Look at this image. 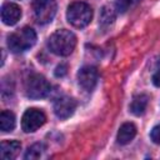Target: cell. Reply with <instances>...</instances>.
Listing matches in <instances>:
<instances>
[{
	"instance_id": "3957f363",
	"label": "cell",
	"mask_w": 160,
	"mask_h": 160,
	"mask_svg": "<svg viewBox=\"0 0 160 160\" xmlns=\"http://www.w3.org/2000/svg\"><path fill=\"white\" fill-rule=\"evenodd\" d=\"M68 21L75 28H85L92 19V9L90 5L82 1H75L68 6L66 11Z\"/></svg>"
},
{
	"instance_id": "52a82bcc",
	"label": "cell",
	"mask_w": 160,
	"mask_h": 160,
	"mask_svg": "<svg viewBox=\"0 0 160 160\" xmlns=\"http://www.w3.org/2000/svg\"><path fill=\"white\" fill-rule=\"evenodd\" d=\"M78 82L82 90L92 91L98 82V70L94 66H82L78 72Z\"/></svg>"
},
{
	"instance_id": "7c38bea8",
	"label": "cell",
	"mask_w": 160,
	"mask_h": 160,
	"mask_svg": "<svg viewBox=\"0 0 160 160\" xmlns=\"http://www.w3.org/2000/svg\"><path fill=\"white\" fill-rule=\"evenodd\" d=\"M148 102H149V96L148 95H145V94L136 95V96H134V99L130 104V111L134 115L140 116L145 112V110L148 108Z\"/></svg>"
},
{
	"instance_id": "4fadbf2b",
	"label": "cell",
	"mask_w": 160,
	"mask_h": 160,
	"mask_svg": "<svg viewBox=\"0 0 160 160\" xmlns=\"http://www.w3.org/2000/svg\"><path fill=\"white\" fill-rule=\"evenodd\" d=\"M115 19H116V12L110 5H105L101 8L100 16H99V20H100L99 22H100L101 28H104V29L110 28L115 22Z\"/></svg>"
},
{
	"instance_id": "5bb4252c",
	"label": "cell",
	"mask_w": 160,
	"mask_h": 160,
	"mask_svg": "<svg viewBox=\"0 0 160 160\" xmlns=\"http://www.w3.org/2000/svg\"><path fill=\"white\" fill-rule=\"evenodd\" d=\"M16 120H15V115L14 112H11L10 110H2L0 114V129L4 132H9L12 131L15 128Z\"/></svg>"
},
{
	"instance_id": "e0dca14e",
	"label": "cell",
	"mask_w": 160,
	"mask_h": 160,
	"mask_svg": "<svg viewBox=\"0 0 160 160\" xmlns=\"http://www.w3.org/2000/svg\"><path fill=\"white\" fill-rule=\"evenodd\" d=\"M150 136H151V140H152L155 144L160 145V125H156V126L151 130Z\"/></svg>"
},
{
	"instance_id": "8992f818",
	"label": "cell",
	"mask_w": 160,
	"mask_h": 160,
	"mask_svg": "<svg viewBox=\"0 0 160 160\" xmlns=\"http://www.w3.org/2000/svg\"><path fill=\"white\" fill-rule=\"evenodd\" d=\"M45 121L46 116L41 110L30 108L24 112L21 118V129L24 130V132H34L39 128H41Z\"/></svg>"
},
{
	"instance_id": "7a4b0ae2",
	"label": "cell",
	"mask_w": 160,
	"mask_h": 160,
	"mask_svg": "<svg viewBox=\"0 0 160 160\" xmlns=\"http://www.w3.org/2000/svg\"><path fill=\"white\" fill-rule=\"evenodd\" d=\"M36 42V32L29 26L10 34L8 36V48L14 54H20L34 46Z\"/></svg>"
},
{
	"instance_id": "5b68a950",
	"label": "cell",
	"mask_w": 160,
	"mask_h": 160,
	"mask_svg": "<svg viewBox=\"0 0 160 160\" xmlns=\"http://www.w3.org/2000/svg\"><path fill=\"white\" fill-rule=\"evenodd\" d=\"M32 12L35 20L39 24L50 22L56 14V1L55 0H32L31 2Z\"/></svg>"
},
{
	"instance_id": "30bf717a",
	"label": "cell",
	"mask_w": 160,
	"mask_h": 160,
	"mask_svg": "<svg viewBox=\"0 0 160 160\" xmlns=\"http://www.w3.org/2000/svg\"><path fill=\"white\" fill-rule=\"evenodd\" d=\"M21 150V144L18 140H5L0 145V156L2 159H15Z\"/></svg>"
},
{
	"instance_id": "ac0fdd59",
	"label": "cell",
	"mask_w": 160,
	"mask_h": 160,
	"mask_svg": "<svg viewBox=\"0 0 160 160\" xmlns=\"http://www.w3.org/2000/svg\"><path fill=\"white\" fill-rule=\"evenodd\" d=\"M66 72H68V66H66L65 64L58 65L56 69H55V71H54V74H55L56 78H62V76L66 75Z\"/></svg>"
},
{
	"instance_id": "6da1fadb",
	"label": "cell",
	"mask_w": 160,
	"mask_h": 160,
	"mask_svg": "<svg viewBox=\"0 0 160 160\" xmlns=\"http://www.w3.org/2000/svg\"><path fill=\"white\" fill-rule=\"evenodd\" d=\"M48 46L51 52L59 56L70 55L76 46V36L66 29H59L52 32L48 40Z\"/></svg>"
},
{
	"instance_id": "2e32d148",
	"label": "cell",
	"mask_w": 160,
	"mask_h": 160,
	"mask_svg": "<svg viewBox=\"0 0 160 160\" xmlns=\"http://www.w3.org/2000/svg\"><path fill=\"white\" fill-rule=\"evenodd\" d=\"M139 0H115V8L119 12H126L129 9H131L135 4H138Z\"/></svg>"
},
{
	"instance_id": "9a60e30c",
	"label": "cell",
	"mask_w": 160,
	"mask_h": 160,
	"mask_svg": "<svg viewBox=\"0 0 160 160\" xmlns=\"http://www.w3.org/2000/svg\"><path fill=\"white\" fill-rule=\"evenodd\" d=\"M44 150H45V146H44L42 144H40V142H36V144H34V145H31V146L28 148V150H26L24 158H25L26 160L39 159V158L41 156V154H42Z\"/></svg>"
},
{
	"instance_id": "ba28073f",
	"label": "cell",
	"mask_w": 160,
	"mask_h": 160,
	"mask_svg": "<svg viewBox=\"0 0 160 160\" xmlns=\"http://www.w3.org/2000/svg\"><path fill=\"white\" fill-rule=\"evenodd\" d=\"M76 109V100L70 96H61L54 102V112L59 119L70 118Z\"/></svg>"
},
{
	"instance_id": "277c9868",
	"label": "cell",
	"mask_w": 160,
	"mask_h": 160,
	"mask_svg": "<svg viewBox=\"0 0 160 160\" xmlns=\"http://www.w3.org/2000/svg\"><path fill=\"white\" fill-rule=\"evenodd\" d=\"M25 92L30 99H42L50 92V84L42 75L32 74L25 81Z\"/></svg>"
},
{
	"instance_id": "8fae6325",
	"label": "cell",
	"mask_w": 160,
	"mask_h": 160,
	"mask_svg": "<svg viewBox=\"0 0 160 160\" xmlns=\"http://www.w3.org/2000/svg\"><path fill=\"white\" fill-rule=\"evenodd\" d=\"M136 135V126L132 122H124L118 131V142L121 145L129 144Z\"/></svg>"
},
{
	"instance_id": "9c48e42d",
	"label": "cell",
	"mask_w": 160,
	"mask_h": 160,
	"mask_svg": "<svg viewBox=\"0 0 160 160\" xmlns=\"http://www.w3.org/2000/svg\"><path fill=\"white\" fill-rule=\"evenodd\" d=\"M21 18V9L18 4L5 2L1 8V20L5 25H15Z\"/></svg>"
},
{
	"instance_id": "d6986e66",
	"label": "cell",
	"mask_w": 160,
	"mask_h": 160,
	"mask_svg": "<svg viewBox=\"0 0 160 160\" xmlns=\"http://www.w3.org/2000/svg\"><path fill=\"white\" fill-rule=\"evenodd\" d=\"M152 84L158 88H160V69H158V71L152 75Z\"/></svg>"
}]
</instances>
